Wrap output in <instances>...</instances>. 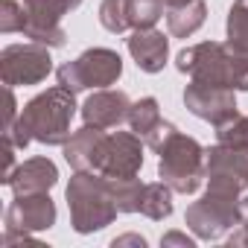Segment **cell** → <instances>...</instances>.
<instances>
[{
  "label": "cell",
  "instance_id": "obj_1",
  "mask_svg": "<svg viewBox=\"0 0 248 248\" xmlns=\"http://www.w3.org/2000/svg\"><path fill=\"white\" fill-rule=\"evenodd\" d=\"M73 117H76V93L67 91L64 85H56L35 93L21 108L15 126L3 135L12 138L18 149H27L32 140L44 146H64L73 135L70 132Z\"/></svg>",
  "mask_w": 248,
  "mask_h": 248
},
{
  "label": "cell",
  "instance_id": "obj_2",
  "mask_svg": "<svg viewBox=\"0 0 248 248\" xmlns=\"http://www.w3.org/2000/svg\"><path fill=\"white\" fill-rule=\"evenodd\" d=\"M175 67L193 82L248 91V56L233 50L228 41H202L184 47L175 56Z\"/></svg>",
  "mask_w": 248,
  "mask_h": 248
},
{
  "label": "cell",
  "instance_id": "obj_3",
  "mask_svg": "<svg viewBox=\"0 0 248 248\" xmlns=\"http://www.w3.org/2000/svg\"><path fill=\"white\" fill-rule=\"evenodd\" d=\"M64 196L70 207V225L82 236L108 228L120 213L108 175L93 172V170H73Z\"/></svg>",
  "mask_w": 248,
  "mask_h": 248
},
{
  "label": "cell",
  "instance_id": "obj_4",
  "mask_svg": "<svg viewBox=\"0 0 248 248\" xmlns=\"http://www.w3.org/2000/svg\"><path fill=\"white\" fill-rule=\"evenodd\" d=\"M158 178L167 181L175 193L193 196L207 178V149L196 138L175 129L158 149Z\"/></svg>",
  "mask_w": 248,
  "mask_h": 248
},
{
  "label": "cell",
  "instance_id": "obj_5",
  "mask_svg": "<svg viewBox=\"0 0 248 248\" xmlns=\"http://www.w3.org/2000/svg\"><path fill=\"white\" fill-rule=\"evenodd\" d=\"M56 76H59V85H64L73 93L88 91V88H111L123 76V59L117 50L91 47L79 59L64 62L56 70Z\"/></svg>",
  "mask_w": 248,
  "mask_h": 248
},
{
  "label": "cell",
  "instance_id": "obj_6",
  "mask_svg": "<svg viewBox=\"0 0 248 248\" xmlns=\"http://www.w3.org/2000/svg\"><path fill=\"white\" fill-rule=\"evenodd\" d=\"M184 222L196 239H222L233 225H239V196L207 187V193L187 207Z\"/></svg>",
  "mask_w": 248,
  "mask_h": 248
},
{
  "label": "cell",
  "instance_id": "obj_7",
  "mask_svg": "<svg viewBox=\"0 0 248 248\" xmlns=\"http://www.w3.org/2000/svg\"><path fill=\"white\" fill-rule=\"evenodd\" d=\"M50 73H53L50 47H44L38 41L9 44L0 50V76H3V85H9V88L41 85Z\"/></svg>",
  "mask_w": 248,
  "mask_h": 248
},
{
  "label": "cell",
  "instance_id": "obj_8",
  "mask_svg": "<svg viewBox=\"0 0 248 248\" xmlns=\"http://www.w3.org/2000/svg\"><path fill=\"white\" fill-rule=\"evenodd\" d=\"M143 138L135 132L105 135L93 172H102L108 178H138L143 167Z\"/></svg>",
  "mask_w": 248,
  "mask_h": 248
},
{
  "label": "cell",
  "instance_id": "obj_9",
  "mask_svg": "<svg viewBox=\"0 0 248 248\" xmlns=\"http://www.w3.org/2000/svg\"><path fill=\"white\" fill-rule=\"evenodd\" d=\"M184 105L193 117L210 123L216 129L239 114L233 88H219V85H204V82H190L184 88Z\"/></svg>",
  "mask_w": 248,
  "mask_h": 248
},
{
  "label": "cell",
  "instance_id": "obj_10",
  "mask_svg": "<svg viewBox=\"0 0 248 248\" xmlns=\"http://www.w3.org/2000/svg\"><path fill=\"white\" fill-rule=\"evenodd\" d=\"M207 187L239 196L248 187V152L216 143L207 149Z\"/></svg>",
  "mask_w": 248,
  "mask_h": 248
},
{
  "label": "cell",
  "instance_id": "obj_11",
  "mask_svg": "<svg viewBox=\"0 0 248 248\" xmlns=\"http://www.w3.org/2000/svg\"><path fill=\"white\" fill-rule=\"evenodd\" d=\"M24 12H27L24 38L38 41L50 50L64 47L67 35L62 30V18L70 12L64 0H24Z\"/></svg>",
  "mask_w": 248,
  "mask_h": 248
},
{
  "label": "cell",
  "instance_id": "obj_12",
  "mask_svg": "<svg viewBox=\"0 0 248 248\" xmlns=\"http://www.w3.org/2000/svg\"><path fill=\"white\" fill-rule=\"evenodd\" d=\"M56 202L50 199V193H27V196H15L12 204L6 207L3 216V231H15V233H38V231H50L56 225Z\"/></svg>",
  "mask_w": 248,
  "mask_h": 248
},
{
  "label": "cell",
  "instance_id": "obj_13",
  "mask_svg": "<svg viewBox=\"0 0 248 248\" xmlns=\"http://www.w3.org/2000/svg\"><path fill=\"white\" fill-rule=\"evenodd\" d=\"M129 111H132V99H129L126 91L96 88L82 105V120H85V126L114 129V126L129 120Z\"/></svg>",
  "mask_w": 248,
  "mask_h": 248
},
{
  "label": "cell",
  "instance_id": "obj_14",
  "mask_svg": "<svg viewBox=\"0 0 248 248\" xmlns=\"http://www.w3.org/2000/svg\"><path fill=\"white\" fill-rule=\"evenodd\" d=\"M6 184L12 187L15 196H27V193H50L56 184H59V167L38 155V158H30L24 164L15 167V172L6 178Z\"/></svg>",
  "mask_w": 248,
  "mask_h": 248
},
{
  "label": "cell",
  "instance_id": "obj_15",
  "mask_svg": "<svg viewBox=\"0 0 248 248\" xmlns=\"http://www.w3.org/2000/svg\"><path fill=\"white\" fill-rule=\"evenodd\" d=\"M126 47L143 73H161L167 59H170V38L164 32H158L155 27L152 30H135L126 38Z\"/></svg>",
  "mask_w": 248,
  "mask_h": 248
},
{
  "label": "cell",
  "instance_id": "obj_16",
  "mask_svg": "<svg viewBox=\"0 0 248 248\" xmlns=\"http://www.w3.org/2000/svg\"><path fill=\"white\" fill-rule=\"evenodd\" d=\"M102 140H105V129H96V126H82L79 132H73L70 140L62 146L70 170H93Z\"/></svg>",
  "mask_w": 248,
  "mask_h": 248
},
{
  "label": "cell",
  "instance_id": "obj_17",
  "mask_svg": "<svg viewBox=\"0 0 248 248\" xmlns=\"http://www.w3.org/2000/svg\"><path fill=\"white\" fill-rule=\"evenodd\" d=\"M207 21V3L204 0H193L187 6L167 9V30L172 38H190L196 30H202Z\"/></svg>",
  "mask_w": 248,
  "mask_h": 248
},
{
  "label": "cell",
  "instance_id": "obj_18",
  "mask_svg": "<svg viewBox=\"0 0 248 248\" xmlns=\"http://www.w3.org/2000/svg\"><path fill=\"white\" fill-rule=\"evenodd\" d=\"M172 187L167 181H152V184H143V196H140V213L146 219H167L172 216Z\"/></svg>",
  "mask_w": 248,
  "mask_h": 248
},
{
  "label": "cell",
  "instance_id": "obj_19",
  "mask_svg": "<svg viewBox=\"0 0 248 248\" xmlns=\"http://www.w3.org/2000/svg\"><path fill=\"white\" fill-rule=\"evenodd\" d=\"M161 105H158V99L155 96H140L138 102H132V111H129V129L135 132V135H140L143 140L161 126Z\"/></svg>",
  "mask_w": 248,
  "mask_h": 248
},
{
  "label": "cell",
  "instance_id": "obj_20",
  "mask_svg": "<svg viewBox=\"0 0 248 248\" xmlns=\"http://www.w3.org/2000/svg\"><path fill=\"white\" fill-rule=\"evenodd\" d=\"M225 32H228V44L248 56V0H233L231 3Z\"/></svg>",
  "mask_w": 248,
  "mask_h": 248
},
{
  "label": "cell",
  "instance_id": "obj_21",
  "mask_svg": "<svg viewBox=\"0 0 248 248\" xmlns=\"http://www.w3.org/2000/svg\"><path fill=\"white\" fill-rule=\"evenodd\" d=\"M108 181L120 213H140V196H143L140 178H108Z\"/></svg>",
  "mask_w": 248,
  "mask_h": 248
},
{
  "label": "cell",
  "instance_id": "obj_22",
  "mask_svg": "<svg viewBox=\"0 0 248 248\" xmlns=\"http://www.w3.org/2000/svg\"><path fill=\"white\" fill-rule=\"evenodd\" d=\"M164 0H129V24L132 30H152L164 18Z\"/></svg>",
  "mask_w": 248,
  "mask_h": 248
},
{
  "label": "cell",
  "instance_id": "obj_23",
  "mask_svg": "<svg viewBox=\"0 0 248 248\" xmlns=\"http://www.w3.org/2000/svg\"><path fill=\"white\" fill-rule=\"evenodd\" d=\"M99 24L114 35L132 30V24H129V0H102L99 3Z\"/></svg>",
  "mask_w": 248,
  "mask_h": 248
},
{
  "label": "cell",
  "instance_id": "obj_24",
  "mask_svg": "<svg viewBox=\"0 0 248 248\" xmlns=\"http://www.w3.org/2000/svg\"><path fill=\"white\" fill-rule=\"evenodd\" d=\"M216 140L219 143H228V146H236V149H245L248 152V117L236 114L231 123L216 129Z\"/></svg>",
  "mask_w": 248,
  "mask_h": 248
},
{
  "label": "cell",
  "instance_id": "obj_25",
  "mask_svg": "<svg viewBox=\"0 0 248 248\" xmlns=\"http://www.w3.org/2000/svg\"><path fill=\"white\" fill-rule=\"evenodd\" d=\"M24 27H27L24 3H18V0H3V3H0V32L12 35V32H24Z\"/></svg>",
  "mask_w": 248,
  "mask_h": 248
},
{
  "label": "cell",
  "instance_id": "obj_26",
  "mask_svg": "<svg viewBox=\"0 0 248 248\" xmlns=\"http://www.w3.org/2000/svg\"><path fill=\"white\" fill-rule=\"evenodd\" d=\"M15 152H18V146L12 143V138L3 135V178H0L3 184H6V178H9V175L15 172V167H18V164H15Z\"/></svg>",
  "mask_w": 248,
  "mask_h": 248
},
{
  "label": "cell",
  "instance_id": "obj_27",
  "mask_svg": "<svg viewBox=\"0 0 248 248\" xmlns=\"http://www.w3.org/2000/svg\"><path fill=\"white\" fill-rule=\"evenodd\" d=\"M15 120H18V102H15V93L12 88L6 85V108H3V132H9L15 126Z\"/></svg>",
  "mask_w": 248,
  "mask_h": 248
},
{
  "label": "cell",
  "instance_id": "obj_28",
  "mask_svg": "<svg viewBox=\"0 0 248 248\" xmlns=\"http://www.w3.org/2000/svg\"><path fill=\"white\" fill-rule=\"evenodd\" d=\"M161 245H164V248H170V245L196 248V239H193V236H187V233H181V231H170V233H164V236H161Z\"/></svg>",
  "mask_w": 248,
  "mask_h": 248
},
{
  "label": "cell",
  "instance_id": "obj_29",
  "mask_svg": "<svg viewBox=\"0 0 248 248\" xmlns=\"http://www.w3.org/2000/svg\"><path fill=\"white\" fill-rule=\"evenodd\" d=\"M123 245H135V248H146V236L140 233H123L111 239V248H123Z\"/></svg>",
  "mask_w": 248,
  "mask_h": 248
},
{
  "label": "cell",
  "instance_id": "obj_30",
  "mask_svg": "<svg viewBox=\"0 0 248 248\" xmlns=\"http://www.w3.org/2000/svg\"><path fill=\"white\" fill-rule=\"evenodd\" d=\"M228 245H231V248L248 245V228H242V225H239V228H236V231H233V233L228 236Z\"/></svg>",
  "mask_w": 248,
  "mask_h": 248
},
{
  "label": "cell",
  "instance_id": "obj_31",
  "mask_svg": "<svg viewBox=\"0 0 248 248\" xmlns=\"http://www.w3.org/2000/svg\"><path fill=\"white\" fill-rule=\"evenodd\" d=\"M239 225H242V228H248V196H245V199H239Z\"/></svg>",
  "mask_w": 248,
  "mask_h": 248
},
{
  "label": "cell",
  "instance_id": "obj_32",
  "mask_svg": "<svg viewBox=\"0 0 248 248\" xmlns=\"http://www.w3.org/2000/svg\"><path fill=\"white\" fill-rule=\"evenodd\" d=\"M187 3H193V0H164V6H167V9H175V6H187Z\"/></svg>",
  "mask_w": 248,
  "mask_h": 248
},
{
  "label": "cell",
  "instance_id": "obj_33",
  "mask_svg": "<svg viewBox=\"0 0 248 248\" xmlns=\"http://www.w3.org/2000/svg\"><path fill=\"white\" fill-rule=\"evenodd\" d=\"M64 3H67V9L73 12V9H79V6H82V0H64Z\"/></svg>",
  "mask_w": 248,
  "mask_h": 248
}]
</instances>
